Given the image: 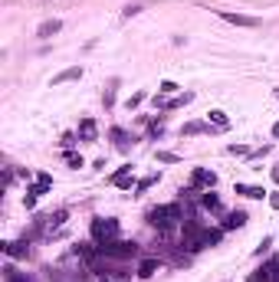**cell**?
I'll list each match as a JSON object with an SVG mask.
<instances>
[{
    "mask_svg": "<svg viewBox=\"0 0 279 282\" xmlns=\"http://www.w3.org/2000/svg\"><path fill=\"white\" fill-rule=\"evenodd\" d=\"M181 217V207L178 204H164V207H154V210H148V223L151 227H158V230H171Z\"/></svg>",
    "mask_w": 279,
    "mask_h": 282,
    "instance_id": "6da1fadb",
    "label": "cell"
},
{
    "mask_svg": "<svg viewBox=\"0 0 279 282\" xmlns=\"http://www.w3.org/2000/svg\"><path fill=\"white\" fill-rule=\"evenodd\" d=\"M99 253L105 259H131V256H138V246L131 239H112V243H102Z\"/></svg>",
    "mask_w": 279,
    "mask_h": 282,
    "instance_id": "7a4b0ae2",
    "label": "cell"
},
{
    "mask_svg": "<svg viewBox=\"0 0 279 282\" xmlns=\"http://www.w3.org/2000/svg\"><path fill=\"white\" fill-rule=\"evenodd\" d=\"M92 239H96L99 246H102V243L118 239V220H112V217H96V220H92Z\"/></svg>",
    "mask_w": 279,
    "mask_h": 282,
    "instance_id": "3957f363",
    "label": "cell"
},
{
    "mask_svg": "<svg viewBox=\"0 0 279 282\" xmlns=\"http://www.w3.org/2000/svg\"><path fill=\"white\" fill-rule=\"evenodd\" d=\"M214 184H217V174H214V171H207V167H194L191 187H187V190H201V187H207V190H210Z\"/></svg>",
    "mask_w": 279,
    "mask_h": 282,
    "instance_id": "277c9868",
    "label": "cell"
},
{
    "mask_svg": "<svg viewBox=\"0 0 279 282\" xmlns=\"http://www.w3.org/2000/svg\"><path fill=\"white\" fill-rule=\"evenodd\" d=\"M66 217H69V210H56V213H50V217H40V233L50 236L53 230H59L66 223Z\"/></svg>",
    "mask_w": 279,
    "mask_h": 282,
    "instance_id": "5b68a950",
    "label": "cell"
},
{
    "mask_svg": "<svg viewBox=\"0 0 279 282\" xmlns=\"http://www.w3.org/2000/svg\"><path fill=\"white\" fill-rule=\"evenodd\" d=\"M187 102H194V92H181V95H171V98L154 95V109H181Z\"/></svg>",
    "mask_w": 279,
    "mask_h": 282,
    "instance_id": "8992f818",
    "label": "cell"
},
{
    "mask_svg": "<svg viewBox=\"0 0 279 282\" xmlns=\"http://www.w3.org/2000/svg\"><path fill=\"white\" fill-rule=\"evenodd\" d=\"M220 20H227V23H233V26H259V20L256 17H243V13H230V10H220Z\"/></svg>",
    "mask_w": 279,
    "mask_h": 282,
    "instance_id": "52a82bcc",
    "label": "cell"
},
{
    "mask_svg": "<svg viewBox=\"0 0 279 282\" xmlns=\"http://www.w3.org/2000/svg\"><path fill=\"white\" fill-rule=\"evenodd\" d=\"M3 253H7L10 259H26V256H30V243H26V239H17V243H3Z\"/></svg>",
    "mask_w": 279,
    "mask_h": 282,
    "instance_id": "ba28073f",
    "label": "cell"
},
{
    "mask_svg": "<svg viewBox=\"0 0 279 282\" xmlns=\"http://www.w3.org/2000/svg\"><path fill=\"white\" fill-rule=\"evenodd\" d=\"M63 30V20H43L40 23V26H36V36H40V40H50V36H56V33Z\"/></svg>",
    "mask_w": 279,
    "mask_h": 282,
    "instance_id": "9c48e42d",
    "label": "cell"
},
{
    "mask_svg": "<svg viewBox=\"0 0 279 282\" xmlns=\"http://www.w3.org/2000/svg\"><path fill=\"white\" fill-rule=\"evenodd\" d=\"M50 187H53V177H50V174H40V177H36V184H33V187H26V194L43 197V194H50Z\"/></svg>",
    "mask_w": 279,
    "mask_h": 282,
    "instance_id": "30bf717a",
    "label": "cell"
},
{
    "mask_svg": "<svg viewBox=\"0 0 279 282\" xmlns=\"http://www.w3.org/2000/svg\"><path fill=\"white\" fill-rule=\"evenodd\" d=\"M243 223H247V213H243V210H233V213H227V217H224L220 230H240Z\"/></svg>",
    "mask_w": 279,
    "mask_h": 282,
    "instance_id": "8fae6325",
    "label": "cell"
},
{
    "mask_svg": "<svg viewBox=\"0 0 279 282\" xmlns=\"http://www.w3.org/2000/svg\"><path fill=\"white\" fill-rule=\"evenodd\" d=\"M108 181H112L115 187H131V164H125V167H118V171L112 174Z\"/></svg>",
    "mask_w": 279,
    "mask_h": 282,
    "instance_id": "7c38bea8",
    "label": "cell"
},
{
    "mask_svg": "<svg viewBox=\"0 0 279 282\" xmlns=\"http://www.w3.org/2000/svg\"><path fill=\"white\" fill-rule=\"evenodd\" d=\"M233 194H243V197H250V200H263L266 190H263V187H253V184H236Z\"/></svg>",
    "mask_w": 279,
    "mask_h": 282,
    "instance_id": "4fadbf2b",
    "label": "cell"
},
{
    "mask_svg": "<svg viewBox=\"0 0 279 282\" xmlns=\"http://www.w3.org/2000/svg\"><path fill=\"white\" fill-rule=\"evenodd\" d=\"M273 272H276V259L266 262V266H259V269L250 276V282H273Z\"/></svg>",
    "mask_w": 279,
    "mask_h": 282,
    "instance_id": "5bb4252c",
    "label": "cell"
},
{
    "mask_svg": "<svg viewBox=\"0 0 279 282\" xmlns=\"http://www.w3.org/2000/svg\"><path fill=\"white\" fill-rule=\"evenodd\" d=\"M82 76V66H69V69H63L59 76H53V86H63V82H73V79Z\"/></svg>",
    "mask_w": 279,
    "mask_h": 282,
    "instance_id": "9a60e30c",
    "label": "cell"
},
{
    "mask_svg": "<svg viewBox=\"0 0 279 282\" xmlns=\"http://www.w3.org/2000/svg\"><path fill=\"white\" fill-rule=\"evenodd\" d=\"M207 121H210V125H214V128H230V118H227V112H220V109H214L210 112V115H207Z\"/></svg>",
    "mask_w": 279,
    "mask_h": 282,
    "instance_id": "2e32d148",
    "label": "cell"
},
{
    "mask_svg": "<svg viewBox=\"0 0 279 282\" xmlns=\"http://www.w3.org/2000/svg\"><path fill=\"white\" fill-rule=\"evenodd\" d=\"M204 131H210V121H187L181 135H204Z\"/></svg>",
    "mask_w": 279,
    "mask_h": 282,
    "instance_id": "e0dca14e",
    "label": "cell"
},
{
    "mask_svg": "<svg viewBox=\"0 0 279 282\" xmlns=\"http://www.w3.org/2000/svg\"><path fill=\"white\" fill-rule=\"evenodd\" d=\"M79 138L82 141H96V121L92 118H82V125H79Z\"/></svg>",
    "mask_w": 279,
    "mask_h": 282,
    "instance_id": "ac0fdd59",
    "label": "cell"
},
{
    "mask_svg": "<svg viewBox=\"0 0 279 282\" xmlns=\"http://www.w3.org/2000/svg\"><path fill=\"white\" fill-rule=\"evenodd\" d=\"M158 272V259H141L138 262V276L141 279H148V276H154Z\"/></svg>",
    "mask_w": 279,
    "mask_h": 282,
    "instance_id": "d6986e66",
    "label": "cell"
},
{
    "mask_svg": "<svg viewBox=\"0 0 279 282\" xmlns=\"http://www.w3.org/2000/svg\"><path fill=\"white\" fill-rule=\"evenodd\" d=\"M154 184H158V174H148V177H141L138 184H135V197L145 194V190H148V187H154Z\"/></svg>",
    "mask_w": 279,
    "mask_h": 282,
    "instance_id": "ffe728a7",
    "label": "cell"
},
{
    "mask_svg": "<svg viewBox=\"0 0 279 282\" xmlns=\"http://www.w3.org/2000/svg\"><path fill=\"white\" fill-rule=\"evenodd\" d=\"M201 204H204V210H220V197H217V194H210V190H204Z\"/></svg>",
    "mask_w": 279,
    "mask_h": 282,
    "instance_id": "44dd1931",
    "label": "cell"
},
{
    "mask_svg": "<svg viewBox=\"0 0 279 282\" xmlns=\"http://www.w3.org/2000/svg\"><path fill=\"white\" fill-rule=\"evenodd\" d=\"M112 138H115V144H118V148H128V131H125V128H112Z\"/></svg>",
    "mask_w": 279,
    "mask_h": 282,
    "instance_id": "7402d4cb",
    "label": "cell"
},
{
    "mask_svg": "<svg viewBox=\"0 0 279 282\" xmlns=\"http://www.w3.org/2000/svg\"><path fill=\"white\" fill-rule=\"evenodd\" d=\"M115 86H118V82H108V89L102 92V102H105V109H112V105H115Z\"/></svg>",
    "mask_w": 279,
    "mask_h": 282,
    "instance_id": "603a6c76",
    "label": "cell"
},
{
    "mask_svg": "<svg viewBox=\"0 0 279 282\" xmlns=\"http://www.w3.org/2000/svg\"><path fill=\"white\" fill-rule=\"evenodd\" d=\"M158 92H161V95H174V92H178V86H174L171 79H164L161 86H158Z\"/></svg>",
    "mask_w": 279,
    "mask_h": 282,
    "instance_id": "cb8c5ba5",
    "label": "cell"
},
{
    "mask_svg": "<svg viewBox=\"0 0 279 282\" xmlns=\"http://www.w3.org/2000/svg\"><path fill=\"white\" fill-rule=\"evenodd\" d=\"M158 161H164V164H178L181 158H178L174 151H158Z\"/></svg>",
    "mask_w": 279,
    "mask_h": 282,
    "instance_id": "d4e9b609",
    "label": "cell"
},
{
    "mask_svg": "<svg viewBox=\"0 0 279 282\" xmlns=\"http://www.w3.org/2000/svg\"><path fill=\"white\" fill-rule=\"evenodd\" d=\"M141 102H145V92H135V95L128 98V109H138Z\"/></svg>",
    "mask_w": 279,
    "mask_h": 282,
    "instance_id": "484cf974",
    "label": "cell"
},
{
    "mask_svg": "<svg viewBox=\"0 0 279 282\" xmlns=\"http://www.w3.org/2000/svg\"><path fill=\"white\" fill-rule=\"evenodd\" d=\"M99 282H128V276H125V272H118V276H102Z\"/></svg>",
    "mask_w": 279,
    "mask_h": 282,
    "instance_id": "4316f807",
    "label": "cell"
},
{
    "mask_svg": "<svg viewBox=\"0 0 279 282\" xmlns=\"http://www.w3.org/2000/svg\"><path fill=\"white\" fill-rule=\"evenodd\" d=\"M161 131H164V121L158 118V121H154V125H151V131H148V135H151V138H158V135H161Z\"/></svg>",
    "mask_w": 279,
    "mask_h": 282,
    "instance_id": "83f0119b",
    "label": "cell"
},
{
    "mask_svg": "<svg viewBox=\"0 0 279 282\" xmlns=\"http://www.w3.org/2000/svg\"><path fill=\"white\" fill-rule=\"evenodd\" d=\"M122 13H125V17H135V13H141V3H128Z\"/></svg>",
    "mask_w": 279,
    "mask_h": 282,
    "instance_id": "f1b7e54d",
    "label": "cell"
},
{
    "mask_svg": "<svg viewBox=\"0 0 279 282\" xmlns=\"http://www.w3.org/2000/svg\"><path fill=\"white\" fill-rule=\"evenodd\" d=\"M227 151H230V154H250V148H243V144H230Z\"/></svg>",
    "mask_w": 279,
    "mask_h": 282,
    "instance_id": "f546056e",
    "label": "cell"
},
{
    "mask_svg": "<svg viewBox=\"0 0 279 282\" xmlns=\"http://www.w3.org/2000/svg\"><path fill=\"white\" fill-rule=\"evenodd\" d=\"M66 161L73 164V167H82V158H79V154H66Z\"/></svg>",
    "mask_w": 279,
    "mask_h": 282,
    "instance_id": "4dcf8cb0",
    "label": "cell"
},
{
    "mask_svg": "<svg viewBox=\"0 0 279 282\" xmlns=\"http://www.w3.org/2000/svg\"><path fill=\"white\" fill-rule=\"evenodd\" d=\"M269 246H273V239H269V236H266V239H263V243H259V250H256V256H263V253H266V250H269Z\"/></svg>",
    "mask_w": 279,
    "mask_h": 282,
    "instance_id": "1f68e13d",
    "label": "cell"
},
{
    "mask_svg": "<svg viewBox=\"0 0 279 282\" xmlns=\"http://www.w3.org/2000/svg\"><path fill=\"white\" fill-rule=\"evenodd\" d=\"M273 138H279V121H276V125H273Z\"/></svg>",
    "mask_w": 279,
    "mask_h": 282,
    "instance_id": "d6a6232c",
    "label": "cell"
},
{
    "mask_svg": "<svg viewBox=\"0 0 279 282\" xmlns=\"http://www.w3.org/2000/svg\"><path fill=\"white\" fill-rule=\"evenodd\" d=\"M273 95H276V98H279V89H273Z\"/></svg>",
    "mask_w": 279,
    "mask_h": 282,
    "instance_id": "836d02e7",
    "label": "cell"
}]
</instances>
